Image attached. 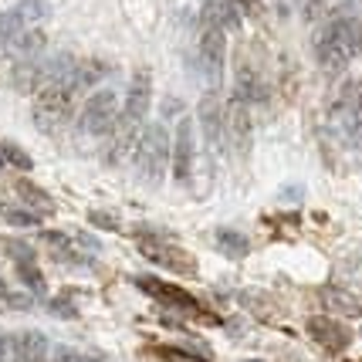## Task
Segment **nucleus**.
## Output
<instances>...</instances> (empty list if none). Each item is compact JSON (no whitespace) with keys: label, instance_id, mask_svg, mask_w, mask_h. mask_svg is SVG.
Segmentation results:
<instances>
[{"label":"nucleus","instance_id":"f257e3e1","mask_svg":"<svg viewBox=\"0 0 362 362\" xmlns=\"http://www.w3.org/2000/svg\"><path fill=\"white\" fill-rule=\"evenodd\" d=\"M362 54V21L339 17L329 21L315 37V58L325 71H342Z\"/></svg>","mask_w":362,"mask_h":362},{"label":"nucleus","instance_id":"f03ea898","mask_svg":"<svg viewBox=\"0 0 362 362\" xmlns=\"http://www.w3.org/2000/svg\"><path fill=\"white\" fill-rule=\"evenodd\" d=\"M75 95H78L75 71H71L68 78H58V81H51V85H45L41 92L34 95V122H37L41 129L62 126L64 119L71 115Z\"/></svg>","mask_w":362,"mask_h":362},{"label":"nucleus","instance_id":"7ed1b4c3","mask_svg":"<svg viewBox=\"0 0 362 362\" xmlns=\"http://www.w3.org/2000/svg\"><path fill=\"white\" fill-rule=\"evenodd\" d=\"M173 156V149H170V136H166V129L153 122V126L142 129L139 136V146H136V170H139V180L142 183H149V187H156L163 173H166V163Z\"/></svg>","mask_w":362,"mask_h":362},{"label":"nucleus","instance_id":"20e7f679","mask_svg":"<svg viewBox=\"0 0 362 362\" xmlns=\"http://www.w3.org/2000/svg\"><path fill=\"white\" fill-rule=\"evenodd\" d=\"M329 122H332V132L346 146H359L362 142V81H352V85H346L339 92Z\"/></svg>","mask_w":362,"mask_h":362},{"label":"nucleus","instance_id":"39448f33","mask_svg":"<svg viewBox=\"0 0 362 362\" xmlns=\"http://www.w3.org/2000/svg\"><path fill=\"white\" fill-rule=\"evenodd\" d=\"M122 119V109H119V95L112 88H102L95 92L85 109H81V132H92V136H105V132H115Z\"/></svg>","mask_w":362,"mask_h":362},{"label":"nucleus","instance_id":"423d86ee","mask_svg":"<svg viewBox=\"0 0 362 362\" xmlns=\"http://www.w3.org/2000/svg\"><path fill=\"white\" fill-rule=\"evenodd\" d=\"M139 251L146 261H153L159 268H170L176 274H193L197 264H193V257H189L183 247H176L170 240H163V237H142L139 240Z\"/></svg>","mask_w":362,"mask_h":362},{"label":"nucleus","instance_id":"0eeeda50","mask_svg":"<svg viewBox=\"0 0 362 362\" xmlns=\"http://www.w3.org/2000/svg\"><path fill=\"white\" fill-rule=\"evenodd\" d=\"M223 129H227V139L234 142L237 153H247L254 126H251V109H247V102L240 95H230V102L223 105Z\"/></svg>","mask_w":362,"mask_h":362},{"label":"nucleus","instance_id":"6e6552de","mask_svg":"<svg viewBox=\"0 0 362 362\" xmlns=\"http://www.w3.org/2000/svg\"><path fill=\"white\" fill-rule=\"evenodd\" d=\"M200 64L210 78L217 81L221 78V68H223V28L217 21L204 17V34H200Z\"/></svg>","mask_w":362,"mask_h":362},{"label":"nucleus","instance_id":"1a4fd4ad","mask_svg":"<svg viewBox=\"0 0 362 362\" xmlns=\"http://www.w3.org/2000/svg\"><path fill=\"white\" fill-rule=\"evenodd\" d=\"M45 240L54 247V254H58L62 261H78V264H85L92 254H98V244H95L92 237H85V234H62V230H47Z\"/></svg>","mask_w":362,"mask_h":362},{"label":"nucleus","instance_id":"9d476101","mask_svg":"<svg viewBox=\"0 0 362 362\" xmlns=\"http://www.w3.org/2000/svg\"><path fill=\"white\" fill-rule=\"evenodd\" d=\"M193 122L189 119H180L176 126V139H173V176L176 183H189L193 176Z\"/></svg>","mask_w":362,"mask_h":362},{"label":"nucleus","instance_id":"9b49d317","mask_svg":"<svg viewBox=\"0 0 362 362\" xmlns=\"http://www.w3.org/2000/svg\"><path fill=\"white\" fill-rule=\"evenodd\" d=\"M308 335H312L322 349H329V352H342V349L352 342V335H349L346 325L335 322V318H329V315L308 318Z\"/></svg>","mask_w":362,"mask_h":362},{"label":"nucleus","instance_id":"f8f14e48","mask_svg":"<svg viewBox=\"0 0 362 362\" xmlns=\"http://www.w3.org/2000/svg\"><path fill=\"white\" fill-rule=\"evenodd\" d=\"M200 122H204V132H206L210 149L221 156L223 139H227V129H223V109H221V102H217V95H206L204 98V105H200Z\"/></svg>","mask_w":362,"mask_h":362},{"label":"nucleus","instance_id":"ddd939ff","mask_svg":"<svg viewBox=\"0 0 362 362\" xmlns=\"http://www.w3.org/2000/svg\"><path fill=\"white\" fill-rule=\"evenodd\" d=\"M136 284H139L146 295H153V298L166 301V305H176V308H187V312H197V301L189 298L187 291H180L176 284H163L159 278H136Z\"/></svg>","mask_w":362,"mask_h":362},{"label":"nucleus","instance_id":"4468645a","mask_svg":"<svg viewBox=\"0 0 362 362\" xmlns=\"http://www.w3.org/2000/svg\"><path fill=\"white\" fill-rule=\"evenodd\" d=\"M45 352H47V339L41 332H24V335H17L14 346H11L14 362H45Z\"/></svg>","mask_w":362,"mask_h":362},{"label":"nucleus","instance_id":"2eb2a0df","mask_svg":"<svg viewBox=\"0 0 362 362\" xmlns=\"http://www.w3.org/2000/svg\"><path fill=\"white\" fill-rule=\"evenodd\" d=\"M359 7V0H308L305 14L308 21H339V17H352V11Z\"/></svg>","mask_w":362,"mask_h":362},{"label":"nucleus","instance_id":"dca6fc26","mask_svg":"<svg viewBox=\"0 0 362 362\" xmlns=\"http://www.w3.org/2000/svg\"><path fill=\"white\" fill-rule=\"evenodd\" d=\"M45 47V34L41 31H24V34H17L14 41H7V45L0 47V54H14V58H31V54H37Z\"/></svg>","mask_w":362,"mask_h":362},{"label":"nucleus","instance_id":"f3484780","mask_svg":"<svg viewBox=\"0 0 362 362\" xmlns=\"http://www.w3.org/2000/svg\"><path fill=\"white\" fill-rule=\"evenodd\" d=\"M234 95H240L247 105L264 98V85H261V78L254 75V68H247V64H240V68H237V88H234Z\"/></svg>","mask_w":362,"mask_h":362},{"label":"nucleus","instance_id":"a211bd4d","mask_svg":"<svg viewBox=\"0 0 362 362\" xmlns=\"http://www.w3.org/2000/svg\"><path fill=\"white\" fill-rule=\"evenodd\" d=\"M322 301L329 305L332 312H339V315H359L362 305L352 295H346V291H339V288H322Z\"/></svg>","mask_w":362,"mask_h":362},{"label":"nucleus","instance_id":"6ab92c4d","mask_svg":"<svg viewBox=\"0 0 362 362\" xmlns=\"http://www.w3.org/2000/svg\"><path fill=\"white\" fill-rule=\"evenodd\" d=\"M217 247H221L227 257H244V254L251 251V240L244 234H237V230H221V234H217Z\"/></svg>","mask_w":362,"mask_h":362},{"label":"nucleus","instance_id":"aec40b11","mask_svg":"<svg viewBox=\"0 0 362 362\" xmlns=\"http://www.w3.org/2000/svg\"><path fill=\"white\" fill-rule=\"evenodd\" d=\"M0 217L11 223V227H37V223H41V214H34V210H21V206H4V210H0Z\"/></svg>","mask_w":362,"mask_h":362},{"label":"nucleus","instance_id":"412c9836","mask_svg":"<svg viewBox=\"0 0 362 362\" xmlns=\"http://www.w3.org/2000/svg\"><path fill=\"white\" fill-rule=\"evenodd\" d=\"M17 274H21V281L28 284L34 295H45V278H41V271L34 264H17Z\"/></svg>","mask_w":362,"mask_h":362},{"label":"nucleus","instance_id":"4be33fe9","mask_svg":"<svg viewBox=\"0 0 362 362\" xmlns=\"http://www.w3.org/2000/svg\"><path fill=\"white\" fill-rule=\"evenodd\" d=\"M88 221H92V227H98V230H119V217L109 214V210H92Z\"/></svg>","mask_w":362,"mask_h":362},{"label":"nucleus","instance_id":"5701e85b","mask_svg":"<svg viewBox=\"0 0 362 362\" xmlns=\"http://www.w3.org/2000/svg\"><path fill=\"white\" fill-rule=\"evenodd\" d=\"M0 149H4V163H14L17 170H31L34 166L31 156H28V153H21L17 146H0Z\"/></svg>","mask_w":362,"mask_h":362},{"label":"nucleus","instance_id":"b1692460","mask_svg":"<svg viewBox=\"0 0 362 362\" xmlns=\"http://www.w3.org/2000/svg\"><path fill=\"white\" fill-rule=\"evenodd\" d=\"M7 251L14 254L17 264H34V251L28 244H21V240H7Z\"/></svg>","mask_w":362,"mask_h":362},{"label":"nucleus","instance_id":"393cba45","mask_svg":"<svg viewBox=\"0 0 362 362\" xmlns=\"http://www.w3.org/2000/svg\"><path fill=\"white\" fill-rule=\"evenodd\" d=\"M4 305H11V308H28L31 298H24V295H11V291H7V284L0 281V308H4Z\"/></svg>","mask_w":362,"mask_h":362},{"label":"nucleus","instance_id":"a878e982","mask_svg":"<svg viewBox=\"0 0 362 362\" xmlns=\"http://www.w3.org/2000/svg\"><path fill=\"white\" fill-rule=\"evenodd\" d=\"M163 356H166V362H204V359H197V356H187V352H180V349H173V352L166 349Z\"/></svg>","mask_w":362,"mask_h":362},{"label":"nucleus","instance_id":"bb28decb","mask_svg":"<svg viewBox=\"0 0 362 362\" xmlns=\"http://www.w3.org/2000/svg\"><path fill=\"white\" fill-rule=\"evenodd\" d=\"M51 308H54V315L75 318V308H71V305H68V301H51Z\"/></svg>","mask_w":362,"mask_h":362},{"label":"nucleus","instance_id":"cd10ccee","mask_svg":"<svg viewBox=\"0 0 362 362\" xmlns=\"http://www.w3.org/2000/svg\"><path fill=\"white\" fill-rule=\"evenodd\" d=\"M234 4H240L244 14H261V0H234Z\"/></svg>","mask_w":362,"mask_h":362},{"label":"nucleus","instance_id":"c85d7f7f","mask_svg":"<svg viewBox=\"0 0 362 362\" xmlns=\"http://www.w3.org/2000/svg\"><path fill=\"white\" fill-rule=\"evenodd\" d=\"M0 362H14L11 359V346H7V339L0 335Z\"/></svg>","mask_w":362,"mask_h":362},{"label":"nucleus","instance_id":"c756f323","mask_svg":"<svg viewBox=\"0 0 362 362\" xmlns=\"http://www.w3.org/2000/svg\"><path fill=\"white\" fill-rule=\"evenodd\" d=\"M0 166H4V149H0Z\"/></svg>","mask_w":362,"mask_h":362},{"label":"nucleus","instance_id":"7c9ffc66","mask_svg":"<svg viewBox=\"0 0 362 362\" xmlns=\"http://www.w3.org/2000/svg\"><path fill=\"white\" fill-rule=\"evenodd\" d=\"M75 362H92V359H75Z\"/></svg>","mask_w":362,"mask_h":362},{"label":"nucleus","instance_id":"2f4dec72","mask_svg":"<svg viewBox=\"0 0 362 362\" xmlns=\"http://www.w3.org/2000/svg\"><path fill=\"white\" fill-rule=\"evenodd\" d=\"M247 362H261V359H247Z\"/></svg>","mask_w":362,"mask_h":362}]
</instances>
